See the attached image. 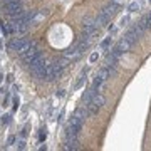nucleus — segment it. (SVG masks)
Here are the masks:
<instances>
[{
	"mask_svg": "<svg viewBox=\"0 0 151 151\" xmlns=\"http://www.w3.org/2000/svg\"><path fill=\"white\" fill-rule=\"evenodd\" d=\"M148 2H150V3H151V0H148Z\"/></svg>",
	"mask_w": 151,
	"mask_h": 151,
	"instance_id": "obj_28",
	"label": "nucleus"
},
{
	"mask_svg": "<svg viewBox=\"0 0 151 151\" xmlns=\"http://www.w3.org/2000/svg\"><path fill=\"white\" fill-rule=\"evenodd\" d=\"M97 91H99V89L94 87V86H91L87 91H84V94H82V102H84V106H86V104H87V102H89L96 94H97Z\"/></svg>",
	"mask_w": 151,
	"mask_h": 151,
	"instance_id": "obj_6",
	"label": "nucleus"
},
{
	"mask_svg": "<svg viewBox=\"0 0 151 151\" xmlns=\"http://www.w3.org/2000/svg\"><path fill=\"white\" fill-rule=\"evenodd\" d=\"M0 29H2L3 35H10V34H14V29L10 27V24H9V22H7V24H5V22H2V24H0Z\"/></svg>",
	"mask_w": 151,
	"mask_h": 151,
	"instance_id": "obj_10",
	"label": "nucleus"
},
{
	"mask_svg": "<svg viewBox=\"0 0 151 151\" xmlns=\"http://www.w3.org/2000/svg\"><path fill=\"white\" fill-rule=\"evenodd\" d=\"M10 123V114H3L2 116V124H9Z\"/></svg>",
	"mask_w": 151,
	"mask_h": 151,
	"instance_id": "obj_17",
	"label": "nucleus"
},
{
	"mask_svg": "<svg viewBox=\"0 0 151 151\" xmlns=\"http://www.w3.org/2000/svg\"><path fill=\"white\" fill-rule=\"evenodd\" d=\"M128 20H129V17H128V15H126V17H123V19H121V22H119V24H121V25H123V27H124V25H126V22H128Z\"/></svg>",
	"mask_w": 151,
	"mask_h": 151,
	"instance_id": "obj_21",
	"label": "nucleus"
},
{
	"mask_svg": "<svg viewBox=\"0 0 151 151\" xmlns=\"http://www.w3.org/2000/svg\"><path fill=\"white\" fill-rule=\"evenodd\" d=\"M138 37H139L138 30H136L134 27H131V29H129V30H128V32L124 34V37H123V39H126V40H128V42H129L131 45H134V42L138 40Z\"/></svg>",
	"mask_w": 151,
	"mask_h": 151,
	"instance_id": "obj_9",
	"label": "nucleus"
},
{
	"mask_svg": "<svg viewBox=\"0 0 151 151\" xmlns=\"http://www.w3.org/2000/svg\"><path fill=\"white\" fill-rule=\"evenodd\" d=\"M84 82H86V74H81V79L77 81V84L74 86V89H79V87H82V86H84Z\"/></svg>",
	"mask_w": 151,
	"mask_h": 151,
	"instance_id": "obj_13",
	"label": "nucleus"
},
{
	"mask_svg": "<svg viewBox=\"0 0 151 151\" xmlns=\"http://www.w3.org/2000/svg\"><path fill=\"white\" fill-rule=\"evenodd\" d=\"M34 44H35L34 40H25V39H22V37H15L9 42V51H14V52L22 54V52H25V51H27L30 45H34Z\"/></svg>",
	"mask_w": 151,
	"mask_h": 151,
	"instance_id": "obj_2",
	"label": "nucleus"
},
{
	"mask_svg": "<svg viewBox=\"0 0 151 151\" xmlns=\"http://www.w3.org/2000/svg\"><path fill=\"white\" fill-rule=\"evenodd\" d=\"M0 93H2V91H0Z\"/></svg>",
	"mask_w": 151,
	"mask_h": 151,
	"instance_id": "obj_29",
	"label": "nucleus"
},
{
	"mask_svg": "<svg viewBox=\"0 0 151 151\" xmlns=\"http://www.w3.org/2000/svg\"><path fill=\"white\" fill-rule=\"evenodd\" d=\"M102 82H104V79H102L101 76L97 74V76H96V77H94V81H93V86H94V87H97V89H99Z\"/></svg>",
	"mask_w": 151,
	"mask_h": 151,
	"instance_id": "obj_12",
	"label": "nucleus"
},
{
	"mask_svg": "<svg viewBox=\"0 0 151 151\" xmlns=\"http://www.w3.org/2000/svg\"><path fill=\"white\" fill-rule=\"evenodd\" d=\"M12 79H14V76H12V74L7 76V81H9V82H12Z\"/></svg>",
	"mask_w": 151,
	"mask_h": 151,
	"instance_id": "obj_26",
	"label": "nucleus"
},
{
	"mask_svg": "<svg viewBox=\"0 0 151 151\" xmlns=\"http://www.w3.org/2000/svg\"><path fill=\"white\" fill-rule=\"evenodd\" d=\"M104 102H106L104 96L97 93V94H96L94 97H93V99L86 104V106H87V111H89V116H94V114L99 113V109L102 108V104H104Z\"/></svg>",
	"mask_w": 151,
	"mask_h": 151,
	"instance_id": "obj_3",
	"label": "nucleus"
},
{
	"mask_svg": "<svg viewBox=\"0 0 151 151\" xmlns=\"http://www.w3.org/2000/svg\"><path fill=\"white\" fill-rule=\"evenodd\" d=\"M20 10H22V0H12V2L5 3V14H7V17L15 15Z\"/></svg>",
	"mask_w": 151,
	"mask_h": 151,
	"instance_id": "obj_5",
	"label": "nucleus"
},
{
	"mask_svg": "<svg viewBox=\"0 0 151 151\" xmlns=\"http://www.w3.org/2000/svg\"><path fill=\"white\" fill-rule=\"evenodd\" d=\"M39 54H40V49L37 47V44H34V45H30L25 52H22V54H20V59H22V60L29 66V64H30V62H32V60L39 56Z\"/></svg>",
	"mask_w": 151,
	"mask_h": 151,
	"instance_id": "obj_4",
	"label": "nucleus"
},
{
	"mask_svg": "<svg viewBox=\"0 0 151 151\" xmlns=\"http://www.w3.org/2000/svg\"><path fill=\"white\" fill-rule=\"evenodd\" d=\"M2 82H3V76L0 74V84H2Z\"/></svg>",
	"mask_w": 151,
	"mask_h": 151,
	"instance_id": "obj_27",
	"label": "nucleus"
},
{
	"mask_svg": "<svg viewBox=\"0 0 151 151\" xmlns=\"http://www.w3.org/2000/svg\"><path fill=\"white\" fill-rule=\"evenodd\" d=\"M7 143H9V144H14V143H15V136H10V138H9V141H7Z\"/></svg>",
	"mask_w": 151,
	"mask_h": 151,
	"instance_id": "obj_23",
	"label": "nucleus"
},
{
	"mask_svg": "<svg viewBox=\"0 0 151 151\" xmlns=\"http://www.w3.org/2000/svg\"><path fill=\"white\" fill-rule=\"evenodd\" d=\"M14 111H17V108H19V97H14Z\"/></svg>",
	"mask_w": 151,
	"mask_h": 151,
	"instance_id": "obj_20",
	"label": "nucleus"
},
{
	"mask_svg": "<svg viewBox=\"0 0 151 151\" xmlns=\"http://www.w3.org/2000/svg\"><path fill=\"white\" fill-rule=\"evenodd\" d=\"M111 2H114V3H118V5H121V3H123L124 0H111Z\"/></svg>",
	"mask_w": 151,
	"mask_h": 151,
	"instance_id": "obj_25",
	"label": "nucleus"
},
{
	"mask_svg": "<svg viewBox=\"0 0 151 151\" xmlns=\"http://www.w3.org/2000/svg\"><path fill=\"white\" fill-rule=\"evenodd\" d=\"M17 148H19V150H25V148H27L25 139H19V141H17Z\"/></svg>",
	"mask_w": 151,
	"mask_h": 151,
	"instance_id": "obj_16",
	"label": "nucleus"
},
{
	"mask_svg": "<svg viewBox=\"0 0 151 151\" xmlns=\"http://www.w3.org/2000/svg\"><path fill=\"white\" fill-rule=\"evenodd\" d=\"M111 44H113V37H106L99 44V49H101V51H106L108 47H111Z\"/></svg>",
	"mask_w": 151,
	"mask_h": 151,
	"instance_id": "obj_11",
	"label": "nucleus"
},
{
	"mask_svg": "<svg viewBox=\"0 0 151 151\" xmlns=\"http://www.w3.org/2000/svg\"><path fill=\"white\" fill-rule=\"evenodd\" d=\"M128 10H129V12H136V10H139V5H138V2H133L131 5L128 7Z\"/></svg>",
	"mask_w": 151,
	"mask_h": 151,
	"instance_id": "obj_15",
	"label": "nucleus"
},
{
	"mask_svg": "<svg viewBox=\"0 0 151 151\" xmlns=\"http://www.w3.org/2000/svg\"><path fill=\"white\" fill-rule=\"evenodd\" d=\"M29 67H30V72L35 76L37 79H45L47 77V62H45V59L42 54H39L30 64H29Z\"/></svg>",
	"mask_w": 151,
	"mask_h": 151,
	"instance_id": "obj_1",
	"label": "nucleus"
},
{
	"mask_svg": "<svg viewBox=\"0 0 151 151\" xmlns=\"http://www.w3.org/2000/svg\"><path fill=\"white\" fill-rule=\"evenodd\" d=\"M56 96H57V97H64V96H66V93H64V89L57 91V93H56Z\"/></svg>",
	"mask_w": 151,
	"mask_h": 151,
	"instance_id": "obj_22",
	"label": "nucleus"
},
{
	"mask_svg": "<svg viewBox=\"0 0 151 151\" xmlns=\"http://www.w3.org/2000/svg\"><path fill=\"white\" fill-rule=\"evenodd\" d=\"M45 138H47V131H45V128H44V129H40V133H39V141H40V143H44V141H45Z\"/></svg>",
	"mask_w": 151,
	"mask_h": 151,
	"instance_id": "obj_14",
	"label": "nucleus"
},
{
	"mask_svg": "<svg viewBox=\"0 0 151 151\" xmlns=\"http://www.w3.org/2000/svg\"><path fill=\"white\" fill-rule=\"evenodd\" d=\"M97 59H99V54H97V52H94V54L91 56V59H89V62H91V64H94Z\"/></svg>",
	"mask_w": 151,
	"mask_h": 151,
	"instance_id": "obj_18",
	"label": "nucleus"
},
{
	"mask_svg": "<svg viewBox=\"0 0 151 151\" xmlns=\"http://www.w3.org/2000/svg\"><path fill=\"white\" fill-rule=\"evenodd\" d=\"M64 56L67 57L69 60H76V59H79V57L82 56V52H79V51H77V47L72 45V47H69V49L64 52Z\"/></svg>",
	"mask_w": 151,
	"mask_h": 151,
	"instance_id": "obj_8",
	"label": "nucleus"
},
{
	"mask_svg": "<svg viewBox=\"0 0 151 151\" xmlns=\"http://www.w3.org/2000/svg\"><path fill=\"white\" fill-rule=\"evenodd\" d=\"M12 91H14V93H17V91H19V86H17V84H14V86H12Z\"/></svg>",
	"mask_w": 151,
	"mask_h": 151,
	"instance_id": "obj_24",
	"label": "nucleus"
},
{
	"mask_svg": "<svg viewBox=\"0 0 151 151\" xmlns=\"http://www.w3.org/2000/svg\"><path fill=\"white\" fill-rule=\"evenodd\" d=\"M27 134H29V126H25V128L22 129V133H20V136H22V138H25Z\"/></svg>",
	"mask_w": 151,
	"mask_h": 151,
	"instance_id": "obj_19",
	"label": "nucleus"
},
{
	"mask_svg": "<svg viewBox=\"0 0 151 151\" xmlns=\"http://www.w3.org/2000/svg\"><path fill=\"white\" fill-rule=\"evenodd\" d=\"M64 150H67V151H76V150H79V141H77V138H66Z\"/></svg>",
	"mask_w": 151,
	"mask_h": 151,
	"instance_id": "obj_7",
	"label": "nucleus"
}]
</instances>
